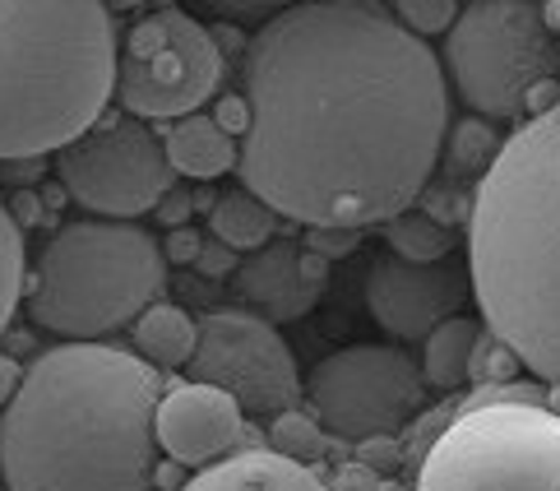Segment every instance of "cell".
<instances>
[{
	"label": "cell",
	"instance_id": "7c38bea8",
	"mask_svg": "<svg viewBox=\"0 0 560 491\" xmlns=\"http://www.w3.org/2000/svg\"><path fill=\"white\" fill-rule=\"evenodd\" d=\"M472 279L464 265L435 260V265H412L398 255H375L366 273V306L380 329H389L394 339H427L431 329L458 316V306L468 302Z\"/></svg>",
	"mask_w": 560,
	"mask_h": 491
},
{
	"label": "cell",
	"instance_id": "8992f818",
	"mask_svg": "<svg viewBox=\"0 0 560 491\" xmlns=\"http://www.w3.org/2000/svg\"><path fill=\"white\" fill-rule=\"evenodd\" d=\"M412 491H560V418L547 404L454 412L412 464Z\"/></svg>",
	"mask_w": 560,
	"mask_h": 491
},
{
	"label": "cell",
	"instance_id": "4dcf8cb0",
	"mask_svg": "<svg viewBox=\"0 0 560 491\" xmlns=\"http://www.w3.org/2000/svg\"><path fill=\"white\" fill-rule=\"evenodd\" d=\"M158 219H163L167 227H182L190 219V200H186V195H163V204H158Z\"/></svg>",
	"mask_w": 560,
	"mask_h": 491
},
{
	"label": "cell",
	"instance_id": "5b68a950",
	"mask_svg": "<svg viewBox=\"0 0 560 491\" xmlns=\"http://www.w3.org/2000/svg\"><path fill=\"white\" fill-rule=\"evenodd\" d=\"M167 292V255L139 223L74 219L43 242L28 273V316L66 343H103Z\"/></svg>",
	"mask_w": 560,
	"mask_h": 491
},
{
	"label": "cell",
	"instance_id": "cb8c5ba5",
	"mask_svg": "<svg viewBox=\"0 0 560 491\" xmlns=\"http://www.w3.org/2000/svg\"><path fill=\"white\" fill-rule=\"evenodd\" d=\"M389 10L412 37L427 43V37H435V33H450L464 5H454V0H398V5H389Z\"/></svg>",
	"mask_w": 560,
	"mask_h": 491
},
{
	"label": "cell",
	"instance_id": "4316f807",
	"mask_svg": "<svg viewBox=\"0 0 560 491\" xmlns=\"http://www.w3.org/2000/svg\"><path fill=\"white\" fill-rule=\"evenodd\" d=\"M218 126H223L232 140L236 135H246V126H250V112H246V97L242 93H232V97H223V103H218V116H213Z\"/></svg>",
	"mask_w": 560,
	"mask_h": 491
},
{
	"label": "cell",
	"instance_id": "52a82bcc",
	"mask_svg": "<svg viewBox=\"0 0 560 491\" xmlns=\"http://www.w3.org/2000/svg\"><path fill=\"white\" fill-rule=\"evenodd\" d=\"M445 70L482 121H514L560 74V43L537 0H468L445 33Z\"/></svg>",
	"mask_w": 560,
	"mask_h": 491
},
{
	"label": "cell",
	"instance_id": "484cf974",
	"mask_svg": "<svg viewBox=\"0 0 560 491\" xmlns=\"http://www.w3.org/2000/svg\"><path fill=\"white\" fill-rule=\"evenodd\" d=\"M357 242H362V232H348V227H306V250L319 255V260H343L348 250H357Z\"/></svg>",
	"mask_w": 560,
	"mask_h": 491
},
{
	"label": "cell",
	"instance_id": "f1b7e54d",
	"mask_svg": "<svg viewBox=\"0 0 560 491\" xmlns=\"http://www.w3.org/2000/svg\"><path fill=\"white\" fill-rule=\"evenodd\" d=\"M199 250H205V242H199L195 237V232H186V227H176L172 232V237H167V246H163V255H167V260H199Z\"/></svg>",
	"mask_w": 560,
	"mask_h": 491
},
{
	"label": "cell",
	"instance_id": "7a4b0ae2",
	"mask_svg": "<svg viewBox=\"0 0 560 491\" xmlns=\"http://www.w3.org/2000/svg\"><path fill=\"white\" fill-rule=\"evenodd\" d=\"M163 389L135 348L37 352L0 408V478L10 491H153Z\"/></svg>",
	"mask_w": 560,
	"mask_h": 491
},
{
	"label": "cell",
	"instance_id": "d6986e66",
	"mask_svg": "<svg viewBox=\"0 0 560 491\" xmlns=\"http://www.w3.org/2000/svg\"><path fill=\"white\" fill-rule=\"evenodd\" d=\"M209 232H213V242H223L228 250H246L250 255V250L273 242L278 213L259 200V195H250L246 186H236V190H223L213 200Z\"/></svg>",
	"mask_w": 560,
	"mask_h": 491
},
{
	"label": "cell",
	"instance_id": "9a60e30c",
	"mask_svg": "<svg viewBox=\"0 0 560 491\" xmlns=\"http://www.w3.org/2000/svg\"><path fill=\"white\" fill-rule=\"evenodd\" d=\"M182 491H329L306 464L283 459L269 445H242L228 459L190 474Z\"/></svg>",
	"mask_w": 560,
	"mask_h": 491
},
{
	"label": "cell",
	"instance_id": "9c48e42d",
	"mask_svg": "<svg viewBox=\"0 0 560 491\" xmlns=\"http://www.w3.org/2000/svg\"><path fill=\"white\" fill-rule=\"evenodd\" d=\"M306 412L343 441H385L427 408L422 362L394 343H352L329 352L306 381Z\"/></svg>",
	"mask_w": 560,
	"mask_h": 491
},
{
	"label": "cell",
	"instance_id": "2e32d148",
	"mask_svg": "<svg viewBox=\"0 0 560 491\" xmlns=\"http://www.w3.org/2000/svg\"><path fill=\"white\" fill-rule=\"evenodd\" d=\"M163 149H167L172 172L190 176V182H213V176H223L242 163V144L205 112L186 116V121H172L163 130Z\"/></svg>",
	"mask_w": 560,
	"mask_h": 491
},
{
	"label": "cell",
	"instance_id": "6da1fadb",
	"mask_svg": "<svg viewBox=\"0 0 560 491\" xmlns=\"http://www.w3.org/2000/svg\"><path fill=\"white\" fill-rule=\"evenodd\" d=\"M242 182L302 227H385L431 182L450 130L435 51L375 0L273 10L242 51Z\"/></svg>",
	"mask_w": 560,
	"mask_h": 491
},
{
	"label": "cell",
	"instance_id": "30bf717a",
	"mask_svg": "<svg viewBox=\"0 0 560 491\" xmlns=\"http://www.w3.org/2000/svg\"><path fill=\"white\" fill-rule=\"evenodd\" d=\"M56 172L74 204H84L97 219L130 223L139 213H153L172 190V163L163 135L149 121H135L121 107H107L74 144L56 153Z\"/></svg>",
	"mask_w": 560,
	"mask_h": 491
},
{
	"label": "cell",
	"instance_id": "3957f363",
	"mask_svg": "<svg viewBox=\"0 0 560 491\" xmlns=\"http://www.w3.org/2000/svg\"><path fill=\"white\" fill-rule=\"evenodd\" d=\"M477 311L537 385H560V103L528 116L472 190Z\"/></svg>",
	"mask_w": 560,
	"mask_h": 491
},
{
	"label": "cell",
	"instance_id": "1f68e13d",
	"mask_svg": "<svg viewBox=\"0 0 560 491\" xmlns=\"http://www.w3.org/2000/svg\"><path fill=\"white\" fill-rule=\"evenodd\" d=\"M547 408H551L556 418H560V385H547Z\"/></svg>",
	"mask_w": 560,
	"mask_h": 491
},
{
	"label": "cell",
	"instance_id": "d6a6232c",
	"mask_svg": "<svg viewBox=\"0 0 560 491\" xmlns=\"http://www.w3.org/2000/svg\"><path fill=\"white\" fill-rule=\"evenodd\" d=\"M547 24L560 33V0H551V5H547Z\"/></svg>",
	"mask_w": 560,
	"mask_h": 491
},
{
	"label": "cell",
	"instance_id": "4fadbf2b",
	"mask_svg": "<svg viewBox=\"0 0 560 491\" xmlns=\"http://www.w3.org/2000/svg\"><path fill=\"white\" fill-rule=\"evenodd\" d=\"M153 436H158V455L186 468H209L250 441L246 408L232 395H223V389L199 385V381H182L163 389Z\"/></svg>",
	"mask_w": 560,
	"mask_h": 491
},
{
	"label": "cell",
	"instance_id": "83f0119b",
	"mask_svg": "<svg viewBox=\"0 0 560 491\" xmlns=\"http://www.w3.org/2000/svg\"><path fill=\"white\" fill-rule=\"evenodd\" d=\"M195 265L205 269V273H228V279H232V269L242 265V255H236V250H228L223 242H209L205 250H199V260H195Z\"/></svg>",
	"mask_w": 560,
	"mask_h": 491
},
{
	"label": "cell",
	"instance_id": "44dd1931",
	"mask_svg": "<svg viewBox=\"0 0 560 491\" xmlns=\"http://www.w3.org/2000/svg\"><path fill=\"white\" fill-rule=\"evenodd\" d=\"M445 167L454 176H472L477 172V182L487 176V167L495 163V153H500V135L491 121H482V116H468V121H458L450 130V140H445Z\"/></svg>",
	"mask_w": 560,
	"mask_h": 491
},
{
	"label": "cell",
	"instance_id": "5bb4252c",
	"mask_svg": "<svg viewBox=\"0 0 560 491\" xmlns=\"http://www.w3.org/2000/svg\"><path fill=\"white\" fill-rule=\"evenodd\" d=\"M329 283V265L311 255L302 242H269L250 255H242V265L232 269L228 288L255 306L269 325L273 320H302L319 306Z\"/></svg>",
	"mask_w": 560,
	"mask_h": 491
},
{
	"label": "cell",
	"instance_id": "277c9868",
	"mask_svg": "<svg viewBox=\"0 0 560 491\" xmlns=\"http://www.w3.org/2000/svg\"><path fill=\"white\" fill-rule=\"evenodd\" d=\"M116 19L97 0H0V163L74 144L116 93Z\"/></svg>",
	"mask_w": 560,
	"mask_h": 491
},
{
	"label": "cell",
	"instance_id": "ba28073f",
	"mask_svg": "<svg viewBox=\"0 0 560 491\" xmlns=\"http://www.w3.org/2000/svg\"><path fill=\"white\" fill-rule=\"evenodd\" d=\"M223 84L218 37L195 14L163 5L135 19L116 47V103L135 121H186Z\"/></svg>",
	"mask_w": 560,
	"mask_h": 491
},
{
	"label": "cell",
	"instance_id": "e0dca14e",
	"mask_svg": "<svg viewBox=\"0 0 560 491\" xmlns=\"http://www.w3.org/2000/svg\"><path fill=\"white\" fill-rule=\"evenodd\" d=\"M135 352L149 366L167 371V366H186L195 358V339H199V320L186 306L176 302H153L144 316L135 320Z\"/></svg>",
	"mask_w": 560,
	"mask_h": 491
},
{
	"label": "cell",
	"instance_id": "603a6c76",
	"mask_svg": "<svg viewBox=\"0 0 560 491\" xmlns=\"http://www.w3.org/2000/svg\"><path fill=\"white\" fill-rule=\"evenodd\" d=\"M325 426H319L306 408H288V412H273V422H269V449H278L283 459H296V464H306L315 455H325Z\"/></svg>",
	"mask_w": 560,
	"mask_h": 491
},
{
	"label": "cell",
	"instance_id": "8fae6325",
	"mask_svg": "<svg viewBox=\"0 0 560 491\" xmlns=\"http://www.w3.org/2000/svg\"><path fill=\"white\" fill-rule=\"evenodd\" d=\"M186 381L213 385L232 395L246 412H288L302 404V371L288 339L255 311H205L199 316L195 358L186 362Z\"/></svg>",
	"mask_w": 560,
	"mask_h": 491
},
{
	"label": "cell",
	"instance_id": "ac0fdd59",
	"mask_svg": "<svg viewBox=\"0 0 560 491\" xmlns=\"http://www.w3.org/2000/svg\"><path fill=\"white\" fill-rule=\"evenodd\" d=\"M477 339H482V325L468 316H454L440 329H431L422 339V381L431 389H445V395H454L458 385H468Z\"/></svg>",
	"mask_w": 560,
	"mask_h": 491
},
{
	"label": "cell",
	"instance_id": "ffe728a7",
	"mask_svg": "<svg viewBox=\"0 0 560 491\" xmlns=\"http://www.w3.org/2000/svg\"><path fill=\"white\" fill-rule=\"evenodd\" d=\"M385 246L389 255H398V260H412V265H435V260H450L454 250V227L435 223L431 213H398V219H389L385 227Z\"/></svg>",
	"mask_w": 560,
	"mask_h": 491
},
{
	"label": "cell",
	"instance_id": "d4e9b609",
	"mask_svg": "<svg viewBox=\"0 0 560 491\" xmlns=\"http://www.w3.org/2000/svg\"><path fill=\"white\" fill-rule=\"evenodd\" d=\"M518 366L524 362H518L495 334L482 329V339H477V348H472V381L477 385H505V381H514Z\"/></svg>",
	"mask_w": 560,
	"mask_h": 491
},
{
	"label": "cell",
	"instance_id": "7402d4cb",
	"mask_svg": "<svg viewBox=\"0 0 560 491\" xmlns=\"http://www.w3.org/2000/svg\"><path fill=\"white\" fill-rule=\"evenodd\" d=\"M24 227L14 223L10 204L0 200V334L10 329L19 302H24Z\"/></svg>",
	"mask_w": 560,
	"mask_h": 491
},
{
	"label": "cell",
	"instance_id": "f546056e",
	"mask_svg": "<svg viewBox=\"0 0 560 491\" xmlns=\"http://www.w3.org/2000/svg\"><path fill=\"white\" fill-rule=\"evenodd\" d=\"M186 482H190L186 464H176V459H158L153 464V491H182Z\"/></svg>",
	"mask_w": 560,
	"mask_h": 491
}]
</instances>
